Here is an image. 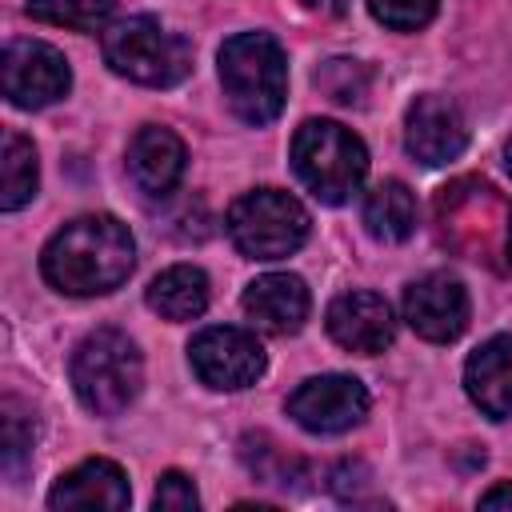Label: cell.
Masks as SVG:
<instances>
[{
  "label": "cell",
  "instance_id": "cell-1",
  "mask_svg": "<svg viewBox=\"0 0 512 512\" xmlns=\"http://www.w3.org/2000/svg\"><path fill=\"white\" fill-rule=\"evenodd\" d=\"M136 240L116 216L92 212L64 224L40 252L44 280L64 296H104L132 276Z\"/></svg>",
  "mask_w": 512,
  "mask_h": 512
},
{
  "label": "cell",
  "instance_id": "cell-2",
  "mask_svg": "<svg viewBox=\"0 0 512 512\" xmlns=\"http://www.w3.org/2000/svg\"><path fill=\"white\" fill-rule=\"evenodd\" d=\"M220 84L244 124H272L288 96V60L268 32H240L220 48Z\"/></svg>",
  "mask_w": 512,
  "mask_h": 512
},
{
  "label": "cell",
  "instance_id": "cell-3",
  "mask_svg": "<svg viewBox=\"0 0 512 512\" xmlns=\"http://www.w3.org/2000/svg\"><path fill=\"white\" fill-rule=\"evenodd\" d=\"M144 384V360L120 328L88 332L72 352V388L96 416L124 412Z\"/></svg>",
  "mask_w": 512,
  "mask_h": 512
},
{
  "label": "cell",
  "instance_id": "cell-4",
  "mask_svg": "<svg viewBox=\"0 0 512 512\" xmlns=\"http://www.w3.org/2000/svg\"><path fill=\"white\" fill-rule=\"evenodd\" d=\"M292 168L300 184L324 200L344 204L368 172V152L356 132H348L336 120H304L292 136Z\"/></svg>",
  "mask_w": 512,
  "mask_h": 512
},
{
  "label": "cell",
  "instance_id": "cell-5",
  "mask_svg": "<svg viewBox=\"0 0 512 512\" xmlns=\"http://www.w3.org/2000/svg\"><path fill=\"white\" fill-rule=\"evenodd\" d=\"M104 60L132 84L172 88L192 72V44L152 16H128L104 32Z\"/></svg>",
  "mask_w": 512,
  "mask_h": 512
},
{
  "label": "cell",
  "instance_id": "cell-6",
  "mask_svg": "<svg viewBox=\"0 0 512 512\" xmlns=\"http://www.w3.org/2000/svg\"><path fill=\"white\" fill-rule=\"evenodd\" d=\"M228 236L252 260H284L308 240V212L288 192L256 188L228 208Z\"/></svg>",
  "mask_w": 512,
  "mask_h": 512
},
{
  "label": "cell",
  "instance_id": "cell-7",
  "mask_svg": "<svg viewBox=\"0 0 512 512\" xmlns=\"http://www.w3.org/2000/svg\"><path fill=\"white\" fill-rule=\"evenodd\" d=\"M508 212L512 208L500 200V192L476 176H464V180L440 188V196H436L440 240L476 260L492 256L496 232H500V224H508Z\"/></svg>",
  "mask_w": 512,
  "mask_h": 512
},
{
  "label": "cell",
  "instance_id": "cell-8",
  "mask_svg": "<svg viewBox=\"0 0 512 512\" xmlns=\"http://www.w3.org/2000/svg\"><path fill=\"white\" fill-rule=\"evenodd\" d=\"M0 80H4V96L16 108H48L56 104L68 84V60L44 44V40H8L4 56H0Z\"/></svg>",
  "mask_w": 512,
  "mask_h": 512
},
{
  "label": "cell",
  "instance_id": "cell-9",
  "mask_svg": "<svg viewBox=\"0 0 512 512\" xmlns=\"http://www.w3.org/2000/svg\"><path fill=\"white\" fill-rule=\"evenodd\" d=\"M188 360L208 388L236 392L264 376V348L244 328H204L188 344Z\"/></svg>",
  "mask_w": 512,
  "mask_h": 512
},
{
  "label": "cell",
  "instance_id": "cell-10",
  "mask_svg": "<svg viewBox=\"0 0 512 512\" xmlns=\"http://www.w3.org/2000/svg\"><path fill=\"white\" fill-rule=\"evenodd\" d=\"M364 412H368V388L356 376H340V372L312 376L288 396V416L300 428L320 432V436L356 428Z\"/></svg>",
  "mask_w": 512,
  "mask_h": 512
},
{
  "label": "cell",
  "instance_id": "cell-11",
  "mask_svg": "<svg viewBox=\"0 0 512 512\" xmlns=\"http://www.w3.org/2000/svg\"><path fill=\"white\" fill-rule=\"evenodd\" d=\"M404 320L416 336L448 344L468 328V292L448 272H428L404 292Z\"/></svg>",
  "mask_w": 512,
  "mask_h": 512
},
{
  "label": "cell",
  "instance_id": "cell-12",
  "mask_svg": "<svg viewBox=\"0 0 512 512\" xmlns=\"http://www.w3.org/2000/svg\"><path fill=\"white\" fill-rule=\"evenodd\" d=\"M404 144L420 164L436 168L464 152L468 124L448 96H416L404 116Z\"/></svg>",
  "mask_w": 512,
  "mask_h": 512
},
{
  "label": "cell",
  "instance_id": "cell-13",
  "mask_svg": "<svg viewBox=\"0 0 512 512\" xmlns=\"http://www.w3.org/2000/svg\"><path fill=\"white\" fill-rule=\"evenodd\" d=\"M328 336L348 348V352H360V356H376L392 344V332H396V320H392V308L384 296L376 292H340L332 304H328Z\"/></svg>",
  "mask_w": 512,
  "mask_h": 512
},
{
  "label": "cell",
  "instance_id": "cell-14",
  "mask_svg": "<svg viewBox=\"0 0 512 512\" xmlns=\"http://www.w3.org/2000/svg\"><path fill=\"white\" fill-rule=\"evenodd\" d=\"M184 144L172 128L144 124L128 144V176L144 196H168L184 176Z\"/></svg>",
  "mask_w": 512,
  "mask_h": 512
},
{
  "label": "cell",
  "instance_id": "cell-15",
  "mask_svg": "<svg viewBox=\"0 0 512 512\" xmlns=\"http://www.w3.org/2000/svg\"><path fill=\"white\" fill-rule=\"evenodd\" d=\"M308 288L300 276H288V272H272V276H260L244 288V312L256 328L264 332H276V336H288V332H300V324L308 320Z\"/></svg>",
  "mask_w": 512,
  "mask_h": 512
},
{
  "label": "cell",
  "instance_id": "cell-16",
  "mask_svg": "<svg viewBox=\"0 0 512 512\" xmlns=\"http://www.w3.org/2000/svg\"><path fill=\"white\" fill-rule=\"evenodd\" d=\"M128 500H132L128 476L120 472V464L100 460V456L64 472L56 480V488L48 492L52 508H108V512H120V508H128Z\"/></svg>",
  "mask_w": 512,
  "mask_h": 512
},
{
  "label": "cell",
  "instance_id": "cell-17",
  "mask_svg": "<svg viewBox=\"0 0 512 512\" xmlns=\"http://www.w3.org/2000/svg\"><path fill=\"white\" fill-rule=\"evenodd\" d=\"M464 388L484 416H512V336H492L468 356Z\"/></svg>",
  "mask_w": 512,
  "mask_h": 512
},
{
  "label": "cell",
  "instance_id": "cell-18",
  "mask_svg": "<svg viewBox=\"0 0 512 512\" xmlns=\"http://www.w3.org/2000/svg\"><path fill=\"white\" fill-rule=\"evenodd\" d=\"M144 300L164 320H196L208 308V276L196 264H172L148 284Z\"/></svg>",
  "mask_w": 512,
  "mask_h": 512
},
{
  "label": "cell",
  "instance_id": "cell-19",
  "mask_svg": "<svg viewBox=\"0 0 512 512\" xmlns=\"http://www.w3.org/2000/svg\"><path fill=\"white\" fill-rule=\"evenodd\" d=\"M364 228L384 240H408L416 232V196L404 180H380L368 196H364Z\"/></svg>",
  "mask_w": 512,
  "mask_h": 512
},
{
  "label": "cell",
  "instance_id": "cell-20",
  "mask_svg": "<svg viewBox=\"0 0 512 512\" xmlns=\"http://www.w3.org/2000/svg\"><path fill=\"white\" fill-rule=\"evenodd\" d=\"M36 148L20 132H4V156H0V208L16 212L36 196Z\"/></svg>",
  "mask_w": 512,
  "mask_h": 512
},
{
  "label": "cell",
  "instance_id": "cell-21",
  "mask_svg": "<svg viewBox=\"0 0 512 512\" xmlns=\"http://www.w3.org/2000/svg\"><path fill=\"white\" fill-rule=\"evenodd\" d=\"M28 16L72 32H100L112 16V0H28Z\"/></svg>",
  "mask_w": 512,
  "mask_h": 512
},
{
  "label": "cell",
  "instance_id": "cell-22",
  "mask_svg": "<svg viewBox=\"0 0 512 512\" xmlns=\"http://www.w3.org/2000/svg\"><path fill=\"white\" fill-rule=\"evenodd\" d=\"M316 84L336 104H364L368 84H372V72L360 60H328V64L316 68Z\"/></svg>",
  "mask_w": 512,
  "mask_h": 512
},
{
  "label": "cell",
  "instance_id": "cell-23",
  "mask_svg": "<svg viewBox=\"0 0 512 512\" xmlns=\"http://www.w3.org/2000/svg\"><path fill=\"white\" fill-rule=\"evenodd\" d=\"M32 440H36V424L24 412L20 400H4V472L8 480H20L24 464L32 460Z\"/></svg>",
  "mask_w": 512,
  "mask_h": 512
},
{
  "label": "cell",
  "instance_id": "cell-24",
  "mask_svg": "<svg viewBox=\"0 0 512 512\" xmlns=\"http://www.w3.org/2000/svg\"><path fill=\"white\" fill-rule=\"evenodd\" d=\"M440 0H368V12L396 32H416L436 16Z\"/></svg>",
  "mask_w": 512,
  "mask_h": 512
},
{
  "label": "cell",
  "instance_id": "cell-25",
  "mask_svg": "<svg viewBox=\"0 0 512 512\" xmlns=\"http://www.w3.org/2000/svg\"><path fill=\"white\" fill-rule=\"evenodd\" d=\"M152 508H164V512H196L200 508V496L192 488V480L184 472H164L156 492H152Z\"/></svg>",
  "mask_w": 512,
  "mask_h": 512
},
{
  "label": "cell",
  "instance_id": "cell-26",
  "mask_svg": "<svg viewBox=\"0 0 512 512\" xmlns=\"http://www.w3.org/2000/svg\"><path fill=\"white\" fill-rule=\"evenodd\" d=\"M480 508H512V484H496L480 496Z\"/></svg>",
  "mask_w": 512,
  "mask_h": 512
},
{
  "label": "cell",
  "instance_id": "cell-27",
  "mask_svg": "<svg viewBox=\"0 0 512 512\" xmlns=\"http://www.w3.org/2000/svg\"><path fill=\"white\" fill-rule=\"evenodd\" d=\"M504 252H508V264H512V212H508V232H504Z\"/></svg>",
  "mask_w": 512,
  "mask_h": 512
},
{
  "label": "cell",
  "instance_id": "cell-28",
  "mask_svg": "<svg viewBox=\"0 0 512 512\" xmlns=\"http://www.w3.org/2000/svg\"><path fill=\"white\" fill-rule=\"evenodd\" d=\"M508 172H512V140H508Z\"/></svg>",
  "mask_w": 512,
  "mask_h": 512
}]
</instances>
